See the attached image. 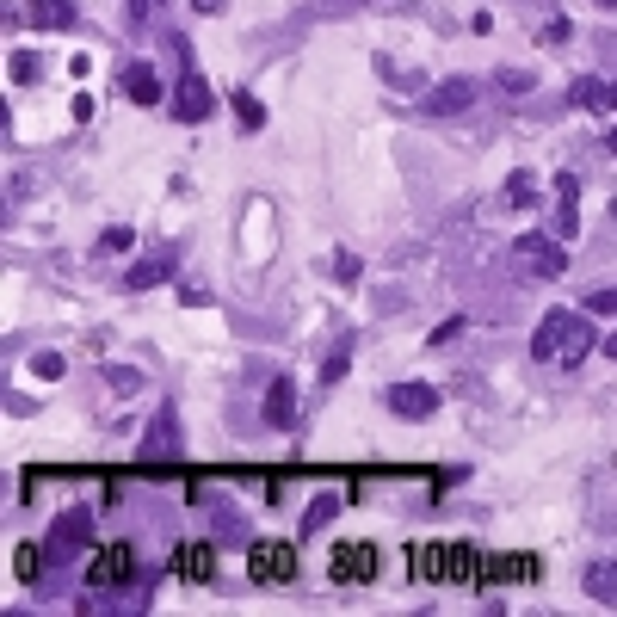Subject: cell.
<instances>
[{"instance_id":"16","label":"cell","mask_w":617,"mask_h":617,"mask_svg":"<svg viewBox=\"0 0 617 617\" xmlns=\"http://www.w3.org/2000/svg\"><path fill=\"white\" fill-rule=\"evenodd\" d=\"M580 587H587V599H599V605H617V562H611V556L587 562V574H580Z\"/></svg>"},{"instance_id":"30","label":"cell","mask_w":617,"mask_h":617,"mask_svg":"<svg viewBox=\"0 0 617 617\" xmlns=\"http://www.w3.org/2000/svg\"><path fill=\"white\" fill-rule=\"evenodd\" d=\"M358 272H365V266H358V260H352V253H340V260H334V278H346V284H352Z\"/></svg>"},{"instance_id":"23","label":"cell","mask_w":617,"mask_h":617,"mask_svg":"<svg viewBox=\"0 0 617 617\" xmlns=\"http://www.w3.org/2000/svg\"><path fill=\"white\" fill-rule=\"evenodd\" d=\"M494 87H506V93H531V75H525V68H500Z\"/></svg>"},{"instance_id":"7","label":"cell","mask_w":617,"mask_h":617,"mask_svg":"<svg viewBox=\"0 0 617 617\" xmlns=\"http://www.w3.org/2000/svg\"><path fill=\"white\" fill-rule=\"evenodd\" d=\"M383 402H389V414H402V420H432V414H439V389H432V383H389Z\"/></svg>"},{"instance_id":"24","label":"cell","mask_w":617,"mask_h":617,"mask_svg":"<svg viewBox=\"0 0 617 617\" xmlns=\"http://www.w3.org/2000/svg\"><path fill=\"white\" fill-rule=\"evenodd\" d=\"M130 241H136L130 229H105V235H99V253H130Z\"/></svg>"},{"instance_id":"11","label":"cell","mask_w":617,"mask_h":617,"mask_svg":"<svg viewBox=\"0 0 617 617\" xmlns=\"http://www.w3.org/2000/svg\"><path fill=\"white\" fill-rule=\"evenodd\" d=\"M179 272V247H161V253H149V260H136L130 272H124V290H149V284H167Z\"/></svg>"},{"instance_id":"8","label":"cell","mask_w":617,"mask_h":617,"mask_svg":"<svg viewBox=\"0 0 617 617\" xmlns=\"http://www.w3.org/2000/svg\"><path fill=\"white\" fill-rule=\"evenodd\" d=\"M519 266H525L531 278H562V272H568V253H562L550 235H525V241H519Z\"/></svg>"},{"instance_id":"3","label":"cell","mask_w":617,"mask_h":617,"mask_svg":"<svg viewBox=\"0 0 617 617\" xmlns=\"http://www.w3.org/2000/svg\"><path fill=\"white\" fill-rule=\"evenodd\" d=\"M87 543H93V513H87V506H68V513L50 519V537H44L50 562H75Z\"/></svg>"},{"instance_id":"4","label":"cell","mask_w":617,"mask_h":617,"mask_svg":"<svg viewBox=\"0 0 617 617\" xmlns=\"http://www.w3.org/2000/svg\"><path fill=\"white\" fill-rule=\"evenodd\" d=\"M247 580H260V587H284V580H297V543H247Z\"/></svg>"},{"instance_id":"33","label":"cell","mask_w":617,"mask_h":617,"mask_svg":"<svg viewBox=\"0 0 617 617\" xmlns=\"http://www.w3.org/2000/svg\"><path fill=\"white\" fill-rule=\"evenodd\" d=\"M605 149H611V155H617V130H611V136H605Z\"/></svg>"},{"instance_id":"21","label":"cell","mask_w":617,"mask_h":617,"mask_svg":"<svg viewBox=\"0 0 617 617\" xmlns=\"http://www.w3.org/2000/svg\"><path fill=\"white\" fill-rule=\"evenodd\" d=\"M346 371H352V334H346V340H334V352H328V365H321V383L334 389V383H340Z\"/></svg>"},{"instance_id":"27","label":"cell","mask_w":617,"mask_h":617,"mask_svg":"<svg viewBox=\"0 0 617 617\" xmlns=\"http://www.w3.org/2000/svg\"><path fill=\"white\" fill-rule=\"evenodd\" d=\"M13 81H38V56H31V50L13 56Z\"/></svg>"},{"instance_id":"15","label":"cell","mask_w":617,"mask_h":617,"mask_svg":"<svg viewBox=\"0 0 617 617\" xmlns=\"http://www.w3.org/2000/svg\"><path fill=\"white\" fill-rule=\"evenodd\" d=\"M25 19L38 25V31H68V25L81 19V7H75V0H31Z\"/></svg>"},{"instance_id":"17","label":"cell","mask_w":617,"mask_h":617,"mask_svg":"<svg viewBox=\"0 0 617 617\" xmlns=\"http://www.w3.org/2000/svg\"><path fill=\"white\" fill-rule=\"evenodd\" d=\"M118 81H124V93H130L136 105H155V99H161V75H155L149 62H124Z\"/></svg>"},{"instance_id":"18","label":"cell","mask_w":617,"mask_h":617,"mask_svg":"<svg viewBox=\"0 0 617 617\" xmlns=\"http://www.w3.org/2000/svg\"><path fill=\"white\" fill-rule=\"evenodd\" d=\"M340 506H346V494H315V500H309V513H303V525H297V537L309 543L315 531H328V525L340 519Z\"/></svg>"},{"instance_id":"29","label":"cell","mask_w":617,"mask_h":617,"mask_svg":"<svg viewBox=\"0 0 617 617\" xmlns=\"http://www.w3.org/2000/svg\"><path fill=\"white\" fill-rule=\"evenodd\" d=\"M161 7H167V0H130V19L149 25V13H161Z\"/></svg>"},{"instance_id":"19","label":"cell","mask_w":617,"mask_h":617,"mask_svg":"<svg viewBox=\"0 0 617 617\" xmlns=\"http://www.w3.org/2000/svg\"><path fill=\"white\" fill-rule=\"evenodd\" d=\"M173 568L186 574V580H210L216 574V550H210V543H186V550L173 556Z\"/></svg>"},{"instance_id":"5","label":"cell","mask_w":617,"mask_h":617,"mask_svg":"<svg viewBox=\"0 0 617 617\" xmlns=\"http://www.w3.org/2000/svg\"><path fill=\"white\" fill-rule=\"evenodd\" d=\"M179 445H186V439H179V408L161 402L155 420H149V432H142V445H136V457H142V463H173Z\"/></svg>"},{"instance_id":"32","label":"cell","mask_w":617,"mask_h":617,"mask_svg":"<svg viewBox=\"0 0 617 617\" xmlns=\"http://www.w3.org/2000/svg\"><path fill=\"white\" fill-rule=\"evenodd\" d=\"M192 7H198V13H223V7H229V0H192Z\"/></svg>"},{"instance_id":"25","label":"cell","mask_w":617,"mask_h":617,"mask_svg":"<svg viewBox=\"0 0 617 617\" xmlns=\"http://www.w3.org/2000/svg\"><path fill=\"white\" fill-rule=\"evenodd\" d=\"M587 309H593V315H617V284L593 290V297H587Z\"/></svg>"},{"instance_id":"14","label":"cell","mask_w":617,"mask_h":617,"mask_svg":"<svg viewBox=\"0 0 617 617\" xmlns=\"http://www.w3.org/2000/svg\"><path fill=\"white\" fill-rule=\"evenodd\" d=\"M580 229V179L574 173H556V235L568 241Z\"/></svg>"},{"instance_id":"2","label":"cell","mask_w":617,"mask_h":617,"mask_svg":"<svg viewBox=\"0 0 617 617\" xmlns=\"http://www.w3.org/2000/svg\"><path fill=\"white\" fill-rule=\"evenodd\" d=\"M167 50L179 56V87H173V118L179 124H204L216 112V99H210V81L198 75V62H192V44L186 38H167Z\"/></svg>"},{"instance_id":"10","label":"cell","mask_w":617,"mask_h":617,"mask_svg":"<svg viewBox=\"0 0 617 617\" xmlns=\"http://www.w3.org/2000/svg\"><path fill=\"white\" fill-rule=\"evenodd\" d=\"M420 105H426L432 118H457V112H469V105H476V81L451 75V81H439V87H432V93H426Z\"/></svg>"},{"instance_id":"26","label":"cell","mask_w":617,"mask_h":617,"mask_svg":"<svg viewBox=\"0 0 617 617\" xmlns=\"http://www.w3.org/2000/svg\"><path fill=\"white\" fill-rule=\"evenodd\" d=\"M31 371H38V377H62V352H38V358H31Z\"/></svg>"},{"instance_id":"22","label":"cell","mask_w":617,"mask_h":617,"mask_svg":"<svg viewBox=\"0 0 617 617\" xmlns=\"http://www.w3.org/2000/svg\"><path fill=\"white\" fill-rule=\"evenodd\" d=\"M44 556H50V550H44V543H25V550L13 556V568H19V580H38V574H44Z\"/></svg>"},{"instance_id":"6","label":"cell","mask_w":617,"mask_h":617,"mask_svg":"<svg viewBox=\"0 0 617 617\" xmlns=\"http://www.w3.org/2000/svg\"><path fill=\"white\" fill-rule=\"evenodd\" d=\"M328 574L340 580V587H365V580H377V543H340Z\"/></svg>"},{"instance_id":"12","label":"cell","mask_w":617,"mask_h":617,"mask_svg":"<svg viewBox=\"0 0 617 617\" xmlns=\"http://www.w3.org/2000/svg\"><path fill=\"white\" fill-rule=\"evenodd\" d=\"M568 105H574V112H617V87L599 81V75H580L568 87Z\"/></svg>"},{"instance_id":"34","label":"cell","mask_w":617,"mask_h":617,"mask_svg":"<svg viewBox=\"0 0 617 617\" xmlns=\"http://www.w3.org/2000/svg\"><path fill=\"white\" fill-rule=\"evenodd\" d=\"M605 352H611V358H617V334H611V340H605Z\"/></svg>"},{"instance_id":"20","label":"cell","mask_w":617,"mask_h":617,"mask_svg":"<svg viewBox=\"0 0 617 617\" xmlns=\"http://www.w3.org/2000/svg\"><path fill=\"white\" fill-rule=\"evenodd\" d=\"M229 105H235V124H241V130H260V124H266V105L253 99L247 87H241V93H229Z\"/></svg>"},{"instance_id":"31","label":"cell","mask_w":617,"mask_h":617,"mask_svg":"<svg viewBox=\"0 0 617 617\" xmlns=\"http://www.w3.org/2000/svg\"><path fill=\"white\" fill-rule=\"evenodd\" d=\"M105 377H112V389H142V377H136V371H105Z\"/></svg>"},{"instance_id":"9","label":"cell","mask_w":617,"mask_h":617,"mask_svg":"<svg viewBox=\"0 0 617 617\" xmlns=\"http://www.w3.org/2000/svg\"><path fill=\"white\" fill-rule=\"evenodd\" d=\"M130 568H136V550H130V543H105L87 574H93L99 593H112V587H124V580H130Z\"/></svg>"},{"instance_id":"13","label":"cell","mask_w":617,"mask_h":617,"mask_svg":"<svg viewBox=\"0 0 617 617\" xmlns=\"http://www.w3.org/2000/svg\"><path fill=\"white\" fill-rule=\"evenodd\" d=\"M266 426H272V432L297 426V383H290V377H278V383L266 389Z\"/></svg>"},{"instance_id":"28","label":"cell","mask_w":617,"mask_h":617,"mask_svg":"<svg viewBox=\"0 0 617 617\" xmlns=\"http://www.w3.org/2000/svg\"><path fill=\"white\" fill-rule=\"evenodd\" d=\"M506 198H513V204H537V198H531V173H513V186H506Z\"/></svg>"},{"instance_id":"35","label":"cell","mask_w":617,"mask_h":617,"mask_svg":"<svg viewBox=\"0 0 617 617\" xmlns=\"http://www.w3.org/2000/svg\"><path fill=\"white\" fill-rule=\"evenodd\" d=\"M593 7H617V0H593Z\"/></svg>"},{"instance_id":"1","label":"cell","mask_w":617,"mask_h":617,"mask_svg":"<svg viewBox=\"0 0 617 617\" xmlns=\"http://www.w3.org/2000/svg\"><path fill=\"white\" fill-rule=\"evenodd\" d=\"M531 352L550 358V365H580V358L593 352V321L574 315V309H550L531 334Z\"/></svg>"}]
</instances>
